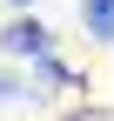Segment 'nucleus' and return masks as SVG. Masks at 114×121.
I'll return each instance as SVG.
<instances>
[{
	"instance_id": "obj_2",
	"label": "nucleus",
	"mask_w": 114,
	"mask_h": 121,
	"mask_svg": "<svg viewBox=\"0 0 114 121\" xmlns=\"http://www.w3.org/2000/svg\"><path fill=\"white\" fill-rule=\"evenodd\" d=\"M81 20L94 40H114V0H81Z\"/></svg>"
},
{
	"instance_id": "obj_4",
	"label": "nucleus",
	"mask_w": 114,
	"mask_h": 121,
	"mask_svg": "<svg viewBox=\"0 0 114 121\" xmlns=\"http://www.w3.org/2000/svg\"><path fill=\"white\" fill-rule=\"evenodd\" d=\"M7 7H34V0H7Z\"/></svg>"
},
{
	"instance_id": "obj_1",
	"label": "nucleus",
	"mask_w": 114,
	"mask_h": 121,
	"mask_svg": "<svg viewBox=\"0 0 114 121\" xmlns=\"http://www.w3.org/2000/svg\"><path fill=\"white\" fill-rule=\"evenodd\" d=\"M0 47H7V54H47V27H40V20H13L7 27V34H0Z\"/></svg>"
},
{
	"instance_id": "obj_3",
	"label": "nucleus",
	"mask_w": 114,
	"mask_h": 121,
	"mask_svg": "<svg viewBox=\"0 0 114 121\" xmlns=\"http://www.w3.org/2000/svg\"><path fill=\"white\" fill-rule=\"evenodd\" d=\"M7 94H20V87H13V81H7V74H0V101H7Z\"/></svg>"
}]
</instances>
